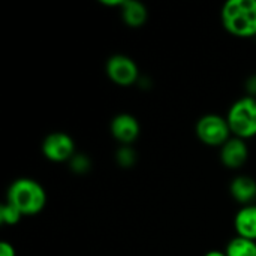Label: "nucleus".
<instances>
[{
  "instance_id": "1a4fd4ad",
  "label": "nucleus",
  "mask_w": 256,
  "mask_h": 256,
  "mask_svg": "<svg viewBox=\"0 0 256 256\" xmlns=\"http://www.w3.org/2000/svg\"><path fill=\"white\" fill-rule=\"evenodd\" d=\"M230 194L236 202L243 206L255 204L256 201V180L250 176L240 174L230 183Z\"/></svg>"
},
{
  "instance_id": "9d476101",
  "label": "nucleus",
  "mask_w": 256,
  "mask_h": 256,
  "mask_svg": "<svg viewBox=\"0 0 256 256\" xmlns=\"http://www.w3.org/2000/svg\"><path fill=\"white\" fill-rule=\"evenodd\" d=\"M234 230L238 237L256 242V204L238 208L234 216Z\"/></svg>"
},
{
  "instance_id": "0eeeda50",
  "label": "nucleus",
  "mask_w": 256,
  "mask_h": 256,
  "mask_svg": "<svg viewBox=\"0 0 256 256\" xmlns=\"http://www.w3.org/2000/svg\"><path fill=\"white\" fill-rule=\"evenodd\" d=\"M110 132L120 146H132L141 134V126L135 116L129 112H120L112 117L110 123Z\"/></svg>"
},
{
  "instance_id": "f03ea898",
  "label": "nucleus",
  "mask_w": 256,
  "mask_h": 256,
  "mask_svg": "<svg viewBox=\"0 0 256 256\" xmlns=\"http://www.w3.org/2000/svg\"><path fill=\"white\" fill-rule=\"evenodd\" d=\"M224 28L237 38L256 36V0H228L220 10Z\"/></svg>"
},
{
  "instance_id": "9b49d317",
  "label": "nucleus",
  "mask_w": 256,
  "mask_h": 256,
  "mask_svg": "<svg viewBox=\"0 0 256 256\" xmlns=\"http://www.w3.org/2000/svg\"><path fill=\"white\" fill-rule=\"evenodd\" d=\"M120 15L123 22L128 27L140 28L148 20V9L142 2L138 0H124L120 8Z\"/></svg>"
},
{
  "instance_id": "7ed1b4c3",
  "label": "nucleus",
  "mask_w": 256,
  "mask_h": 256,
  "mask_svg": "<svg viewBox=\"0 0 256 256\" xmlns=\"http://www.w3.org/2000/svg\"><path fill=\"white\" fill-rule=\"evenodd\" d=\"M226 120L232 136L240 140H250L256 136V99L242 96L231 104L226 112Z\"/></svg>"
},
{
  "instance_id": "4468645a",
  "label": "nucleus",
  "mask_w": 256,
  "mask_h": 256,
  "mask_svg": "<svg viewBox=\"0 0 256 256\" xmlns=\"http://www.w3.org/2000/svg\"><path fill=\"white\" fill-rule=\"evenodd\" d=\"M68 165H69V170L74 174H76V176H86V174H88L92 171V166H93L90 156L86 154V153H78V152L68 162Z\"/></svg>"
},
{
  "instance_id": "f257e3e1",
  "label": "nucleus",
  "mask_w": 256,
  "mask_h": 256,
  "mask_svg": "<svg viewBox=\"0 0 256 256\" xmlns=\"http://www.w3.org/2000/svg\"><path fill=\"white\" fill-rule=\"evenodd\" d=\"M48 201L45 188L34 178H15L6 190V202L14 206L22 216L39 214Z\"/></svg>"
},
{
  "instance_id": "aec40b11",
  "label": "nucleus",
  "mask_w": 256,
  "mask_h": 256,
  "mask_svg": "<svg viewBox=\"0 0 256 256\" xmlns=\"http://www.w3.org/2000/svg\"><path fill=\"white\" fill-rule=\"evenodd\" d=\"M204 256H226V254H225V250H208L207 254Z\"/></svg>"
},
{
  "instance_id": "f8f14e48",
  "label": "nucleus",
  "mask_w": 256,
  "mask_h": 256,
  "mask_svg": "<svg viewBox=\"0 0 256 256\" xmlns=\"http://www.w3.org/2000/svg\"><path fill=\"white\" fill-rule=\"evenodd\" d=\"M226 256H256V242L236 236L225 248Z\"/></svg>"
},
{
  "instance_id": "ddd939ff",
  "label": "nucleus",
  "mask_w": 256,
  "mask_h": 256,
  "mask_svg": "<svg viewBox=\"0 0 256 256\" xmlns=\"http://www.w3.org/2000/svg\"><path fill=\"white\" fill-rule=\"evenodd\" d=\"M116 164L123 170H130L136 165L138 153L132 146H120L114 153Z\"/></svg>"
},
{
  "instance_id": "6ab92c4d",
  "label": "nucleus",
  "mask_w": 256,
  "mask_h": 256,
  "mask_svg": "<svg viewBox=\"0 0 256 256\" xmlns=\"http://www.w3.org/2000/svg\"><path fill=\"white\" fill-rule=\"evenodd\" d=\"M140 87L141 88H147V87H152V81L148 80V76H141L140 81H138Z\"/></svg>"
},
{
  "instance_id": "6e6552de",
  "label": "nucleus",
  "mask_w": 256,
  "mask_h": 256,
  "mask_svg": "<svg viewBox=\"0 0 256 256\" xmlns=\"http://www.w3.org/2000/svg\"><path fill=\"white\" fill-rule=\"evenodd\" d=\"M219 158L225 168L238 170L249 159V146L244 140L232 136L220 147Z\"/></svg>"
},
{
  "instance_id": "f3484780",
  "label": "nucleus",
  "mask_w": 256,
  "mask_h": 256,
  "mask_svg": "<svg viewBox=\"0 0 256 256\" xmlns=\"http://www.w3.org/2000/svg\"><path fill=\"white\" fill-rule=\"evenodd\" d=\"M0 256H16V250L14 244L9 242H2L0 243Z\"/></svg>"
},
{
  "instance_id": "dca6fc26",
  "label": "nucleus",
  "mask_w": 256,
  "mask_h": 256,
  "mask_svg": "<svg viewBox=\"0 0 256 256\" xmlns=\"http://www.w3.org/2000/svg\"><path fill=\"white\" fill-rule=\"evenodd\" d=\"M244 90H246V96L256 99V74L248 76V80L244 81Z\"/></svg>"
},
{
  "instance_id": "a211bd4d",
  "label": "nucleus",
  "mask_w": 256,
  "mask_h": 256,
  "mask_svg": "<svg viewBox=\"0 0 256 256\" xmlns=\"http://www.w3.org/2000/svg\"><path fill=\"white\" fill-rule=\"evenodd\" d=\"M124 0H102V4L110 6V8H122Z\"/></svg>"
},
{
  "instance_id": "20e7f679",
  "label": "nucleus",
  "mask_w": 256,
  "mask_h": 256,
  "mask_svg": "<svg viewBox=\"0 0 256 256\" xmlns=\"http://www.w3.org/2000/svg\"><path fill=\"white\" fill-rule=\"evenodd\" d=\"M198 140L208 147H222L230 138H232L226 117L220 114H204L198 118L195 126Z\"/></svg>"
},
{
  "instance_id": "423d86ee",
  "label": "nucleus",
  "mask_w": 256,
  "mask_h": 256,
  "mask_svg": "<svg viewBox=\"0 0 256 256\" xmlns=\"http://www.w3.org/2000/svg\"><path fill=\"white\" fill-rule=\"evenodd\" d=\"M42 154L45 159L54 164H64L69 162L75 153V140L68 132H51L48 134L40 146Z\"/></svg>"
},
{
  "instance_id": "2eb2a0df",
  "label": "nucleus",
  "mask_w": 256,
  "mask_h": 256,
  "mask_svg": "<svg viewBox=\"0 0 256 256\" xmlns=\"http://www.w3.org/2000/svg\"><path fill=\"white\" fill-rule=\"evenodd\" d=\"M24 216L10 204H8L6 201L0 206V222L2 225H6V226H15L20 224V220L22 219Z\"/></svg>"
},
{
  "instance_id": "39448f33",
  "label": "nucleus",
  "mask_w": 256,
  "mask_h": 256,
  "mask_svg": "<svg viewBox=\"0 0 256 256\" xmlns=\"http://www.w3.org/2000/svg\"><path fill=\"white\" fill-rule=\"evenodd\" d=\"M106 76L120 87H130L138 84L141 75L136 62L126 54H112L105 63Z\"/></svg>"
}]
</instances>
